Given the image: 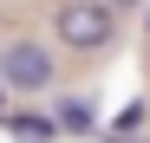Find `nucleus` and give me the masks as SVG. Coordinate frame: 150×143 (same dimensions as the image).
Wrapping results in <instances>:
<instances>
[{"label": "nucleus", "instance_id": "f257e3e1", "mask_svg": "<svg viewBox=\"0 0 150 143\" xmlns=\"http://www.w3.org/2000/svg\"><path fill=\"white\" fill-rule=\"evenodd\" d=\"M52 39L65 52H79V59H98V52H111V39H117V13L105 0H59Z\"/></svg>", "mask_w": 150, "mask_h": 143}, {"label": "nucleus", "instance_id": "6e6552de", "mask_svg": "<svg viewBox=\"0 0 150 143\" xmlns=\"http://www.w3.org/2000/svg\"><path fill=\"white\" fill-rule=\"evenodd\" d=\"M144 26H150V7H144Z\"/></svg>", "mask_w": 150, "mask_h": 143}, {"label": "nucleus", "instance_id": "0eeeda50", "mask_svg": "<svg viewBox=\"0 0 150 143\" xmlns=\"http://www.w3.org/2000/svg\"><path fill=\"white\" fill-rule=\"evenodd\" d=\"M7 91H13V85H7V78H0V111H7Z\"/></svg>", "mask_w": 150, "mask_h": 143}, {"label": "nucleus", "instance_id": "7ed1b4c3", "mask_svg": "<svg viewBox=\"0 0 150 143\" xmlns=\"http://www.w3.org/2000/svg\"><path fill=\"white\" fill-rule=\"evenodd\" d=\"M20 143H59V117L52 111H20V117H0Z\"/></svg>", "mask_w": 150, "mask_h": 143}, {"label": "nucleus", "instance_id": "20e7f679", "mask_svg": "<svg viewBox=\"0 0 150 143\" xmlns=\"http://www.w3.org/2000/svg\"><path fill=\"white\" fill-rule=\"evenodd\" d=\"M52 117H59V130H79V137H98V117L85 98H72V91H59L52 98Z\"/></svg>", "mask_w": 150, "mask_h": 143}, {"label": "nucleus", "instance_id": "423d86ee", "mask_svg": "<svg viewBox=\"0 0 150 143\" xmlns=\"http://www.w3.org/2000/svg\"><path fill=\"white\" fill-rule=\"evenodd\" d=\"M105 7H111V13L124 20V13H131V7H144V0H105Z\"/></svg>", "mask_w": 150, "mask_h": 143}, {"label": "nucleus", "instance_id": "39448f33", "mask_svg": "<svg viewBox=\"0 0 150 143\" xmlns=\"http://www.w3.org/2000/svg\"><path fill=\"white\" fill-rule=\"evenodd\" d=\"M144 111H150L144 98H137V104H124V117H117V130H137V124H144Z\"/></svg>", "mask_w": 150, "mask_h": 143}, {"label": "nucleus", "instance_id": "f03ea898", "mask_svg": "<svg viewBox=\"0 0 150 143\" xmlns=\"http://www.w3.org/2000/svg\"><path fill=\"white\" fill-rule=\"evenodd\" d=\"M0 78L13 91H26V98H52V78H59V59L46 39H13L7 52H0Z\"/></svg>", "mask_w": 150, "mask_h": 143}]
</instances>
